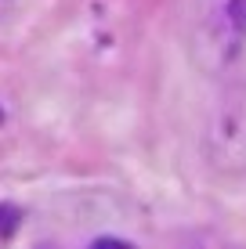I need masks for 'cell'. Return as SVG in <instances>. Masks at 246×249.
I'll use <instances>...</instances> for the list:
<instances>
[{"label": "cell", "mask_w": 246, "mask_h": 249, "mask_svg": "<svg viewBox=\"0 0 246 249\" xmlns=\"http://www.w3.org/2000/svg\"><path fill=\"white\" fill-rule=\"evenodd\" d=\"M203 159L221 177L246 174V80L228 83L203 123Z\"/></svg>", "instance_id": "1"}, {"label": "cell", "mask_w": 246, "mask_h": 249, "mask_svg": "<svg viewBox=\"0 0 246 249\" xmlns=\"http://www.w3.org/2000/svg\"><path fill=\"white\" fill-rule=\"evenodd\" d=\"M91 249H134L131 242H123V238H95Z\"/></svg>", "instance_id": "4"}, {"label": "cell", "mask_w": 246, "mask_h": 249, "mask_svg": "<svg viewBox=\"0 0 246 249\" xmlns=\"http://www.w3.org/2000/svg\"><path fill=\"white\" fill-rule=\"evenodd\" d=\"M225 25L246 40V0H225Z\"/></svg>", "instance_id": "2"}, {"label": "cell", "mask_w": 246, "mask_h": 249, "mask_svg": "<svg viewBox=\"0 0 246 249\" xmlns=\"http://www.w3.org/2000/svg\"><path fill=\"white\" fill-rule=\"evenodd\" d=\"M37 249H58V246H51V242H44V246H37Z\"/></svg>", "instance_id": "5"}, {"label": "cell", "mask_w": 246, "mask_h": 249, "mask_svg": "<svg viewBox=\"0 0 246 249\" xmlns=\"http://www.w3.org/2000/svg\"><path fill=\"white\" fill-rule=\"evenodd\" d=\"M22 224V210L11 202H0V238H11Z\"/></svg>", "instance_id": "3"}]
</instances>
